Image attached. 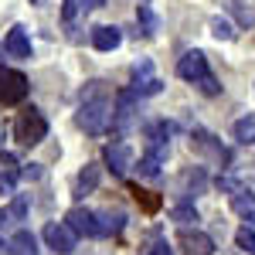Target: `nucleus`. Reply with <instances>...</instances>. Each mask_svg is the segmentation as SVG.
<instances>
[{
	"instance_id": "nucleus-1",
	"label": "nucleus",
	"mask_w": 255,
	"mask_h": 255,
	"mask_svg": "<svg viewBox=\"0 0 255 255\" xmlns=\"http://www.w3.org/2000/svg\"><path fill=\"white\" fill-rule=\"evenodd\" d=\"M113 109L116 106L109 99V89L102 82H89L82 89V106H79V113H75V123L89 136H99V133H106L113 126Z\"/></svg>"
},
{
	"instance_id": "nucleus-2",
	"label": "nucleus",
	"mask_w": 255,
	"mask_h": 255,
	"mask_svg": "<svg viewBox=\"0 0 255 255\" xmlns=\"http://www.w3.org/2000/svg\"><path fill=\"white\" fill-rule=\"evenodd\" d=\"M177 75H180L184 82H191V85H197L204 96H218V92H221L218 79L211 75V65H208V58H204V51H187V55H180Z\"/></svg>"
},
{
	"instance_id": "nucleus-3",
	"label": "nucleus",
	"mask_w": 255,
	"mask_h": 255,
	"mask_svg": "<svg viewBox=\"0 0 255 255\" xmlns=\"http://www.w3.org/2000/svg\"><path fill=\"white\" fill-rule=\"evenodd\" d=\"M14 136H17V143H24V146L41 143V139L48 136V119H44V113L34 109V106H27L24 113H17V119H14Z\"/></svg>"
},
{
	"instance_id": "nucleus-4",
	"label": "nucleus",
	"mask_w": 255,
	"mask_h": 255,
	"mask_svg": "<svg viewBox=\"0 0 255 255\" xmlns=\"http://www.w3.org/2000/svg\"><path fill=\"white\" fill-rule=\"evenodd\" d=\"M191 150L201 153V157H208L211 163H218V167H228V163H232V150L218 136H211L208 129H194V133H191Z\"/></svg>"
},
{
	"instance_id": "nucleus-5",
	"label": "nucleus",
	"mask_w": 255,
	"mask_h": 255,
	"mask_svg": "<svg viewBox=\"0 0 255 255\" xmlns=\"http://www.w3.org/2000/svg\"><path fill=\"white\" fill-rule=\"evenodd\" d=\"M27 99V79L14 72V68H3L0 65V102L3 106H17Z\"/></svg>"
},
{
	"instance_id": "nucleus-6",
	"label": "nucleus",
	"mask_w": 255,
	"mask_h": 255,
	"mask_svg": "<svg viewBox=\"0 0 255 255\" xmlns=\"http://www.w3.org/2000/svg\"><path fill=\"white\" fill-rule=\"evenodd\" d=\"M75 232L65 225V221H51V225H44V242H48V249L58 255H68L75 249Z\"/></svg>"
},
{
	"instance_id": "nucleus-7",
	"label": "nucleus",
	"mask_w": 255,
	"mask_h": 255,
	"mask_svg": "<svg viewBox=\"0 0 255 255\" xmlns=\"http://www.w3.org/2000/svg\"><path fill=\"white\" fill-rule=\"evenodd\" d=\"M102 160H106V167L113 170V177H126L129 174V167H133V150L126 146V143H106V150H102Z\"/></svg>"
},
{
	"instance_id": "nucleus-8",
	"label": "nucleus",
	"mask_w": 255,
	"mask_h": 255,
	"mask_svg": "<svg viewBox=\"0 0 255 255\" xmlns=\"http://www.w3.org/2000/svg\"><path fill=\"white\" fill-rule=\"evenodd\" d=\"M160 89H163V82L153 79V65L146 58H139L136 65H133V96H157Z\"/></svg>"
},
{
	"instance_id": "nucleus-9",
	"label": "nucleus",
	"mask_w": 255,
	"mask_h": 255,
	"mask_svg": "<svg viewBox=\"0 0 255 255\" xmlns=\"http://www.w3.org/2000/svg\"><path fill=\"white\" fill-rule=\"evenodd\" d=\"M133 119H136V96H133V89H126V92H119V96H116L113 129H116V133H126V129L133 126Z\"/></svg>"
},
{
	"instance_id": "nucleus-10",
	"label": "nucleus",
	"mask_w": 255,
	"mask_h": 255,
	"mask_svg": "<svg viewBox=\"0 0 255 255\" xmlns=\"http://www.w3.org/2000/svg\"><path fill=\"white\" fill-rule=\"evenodd\" d=\"M65 225L75 232V235H85V238H96L99 235V215L96 211H89V208H72L68 215H65Z\"/></svg>"
},
{
	"instance_id": "nucleus-11",
	"label": "nucleus",
	"mask_w": 255,
	"mask_h": 255,
	"mask_svg": "<svg viewBox=\"0 0 255 255\" xmlns=\"http://www.w3.org/2000/svg\"><path fill=\"white\" fill-rule=\"evenodd\" d=\"M177 245H180V252L184 255H215V238L204 235V232H191V228H184L180 238H177Z\"/></svg>"
},
{
	"instance_id": "nucleus-12",
	"label": "nucleus",
	"mask_w": 255,
	"mask_h": 255,
	"mask_svg": "<svg viewBox=\"0 0 255 255\" xmlns=\"http://www.w3.org/2000/svg\"><path fill=\"white\" fill-rule=\"evenodd\" d=\"M3 48H7V55H14V58H31V38H27V31L14 24L10 31H7V41H3Z\"/></svg>"
},
{
	"instance_id": "nucleus-13",
	"label": "nucleus",
	"mask_w": 255,
	"mask_h": 255,
	"mask_svg": "<svg viewBox=\"0 0 255 255\" xmlns=\"http://www.w3.org/2000/svg\"><path fill=\"white\" fill-rule=\"evenodd\" d=\"M119 41H123V31L113 27V24H99V27H92V48H99V51H116Z\"/></svg>"
},
{
	"instance_id": "nucleus-14",
	"label": "nucleus",
	"mask_w": 255,
	"mask_h": 255,
	"mask_svg": "<svg viewBox=\"0 0 255 255\" xmlns=\"http://www.w3.org/2000/svg\"><path fill=\"white\" fill-rule=\"evenodd\" d=\"M17 177H24V170H17L14 153H3L0 157V194H10L14 184H17Z\"/></svg>"
},
{
	"instance_id": "nucleus-15",
	"label": "nucleus",
	"mask_w": 255,
	"mask_h": 255,
	"mask_svg": "<svg viewBox=\"0 0 255 255\" xmlns=\"http://www.w3.org/2000/svg\"><path fill=\"white\" fill-rule=\"evenodd\" d=\"M79 14H85V3H82V0H65V7H61V20H65L68 38H72V41H82V34H79Z\"/></svg>"
},
{
	"instance_id": "nucleus-16",
	"label": "nucleus",
	"mask_w": 255,
	"mask_h": 255,
	"mask_svg": "<svg viewBox=\"0 0 255 255\" xmlns=\"http://www.w3.org/2000/svg\"><path fill=\"white\" fill-rule=\"evenodd\" d=\"M232 208H235V215L245 218L249 228H255V194H249V191L242 187L238 194H232Z\"/></svg>"
},
{
	"instance_id": "nucleus-17",
	"label": "nucleus",
	"mask_w": 255,
	"mask_h": 255,
	"mask_svg": "<svg viewBox=\"0 0 255 255\" xmlns=\"http://www.w3.org/2000/svg\"><path fill=\"white\" fill-rule=\"evenodd\" d=\"M99 163H85V170L79 174V180H75V197H85V194H92L99 187Z\"/></svg>"
},
{
	"instance_id": "nucleus-18",
	"label": "nucleus",
	"mask_w": 255,
	"mask_h": 255,
	"mask_svg": "<svg viewBox=\"0 0 255 255\" xmlns=\"http://www.w3.org/2000/svg\"><path fill=\"white\" fill-rule=\"evenodd\" d=\"M7 252L10 255H38V238L31 235V232H17L7 242Z\"/></svg>"
},
{
	"instance_id": "nucleus-19",
	"label": "nucleus",
	"mask_w": 255,
	"mask_h": 255,
	"mask_svg": "<svg viewBox=\"0 0 255 255\" xmlns=\"http://www.w3.org/2000/svg\"><path fill=\"white\" fill-rule=\"evenodd\" d=\"M126 228L123 211H99V235H119Z\"/></svg>"
},
{
	"instance_id": "nucleus-20",
	"label": "nucleus",
	"mask_w": 255,
	"mask_h": 255,
	"mask_svg": "<svg viewBox=\"0 0 255 255\" xmlns=\"http://www.w3.org/2000/svg\"><path fill=\"white\" fill-rule=\"evenodd\" d=\"M180 184H184V197H197L201 191H204L208 177H204V170H201V167H191L187 174L180 177Z\"/></svg>"
},
{
	"instance_id": "nucleus-21",
	"label": "nucleus",
	"mask_w": 255,
	"mask_h": 255,
	"mask_svg": "<svg viewBox=\"0 0 255 255\" xmlns=\"http://www.w3.org/2000/svg\"><path fill=\"white\" fill-rule=\"evenodd\" d=\"M136 24H139V31L136 34H143V38H153L157 34V17H153V10H150V3H139L136 7Z\"/></svg>"
},
{
	"instance_id": "nucleus-22",
	"label": "nucleus",
	"mask_w": 255,
	"mask_h": 255,
	"mask_svg": "<svg viewBox=\"0 0 255 255\" xmlns=\"http://www.w3.org/2000/svg\"><path fill=\"white\" fill-rule=\"evenodd\" d=\"M232 133H235V139L242 143V146H252V143H255V116H245V119H238V123H235V129H232Z\"/></svg>"
},
{
	"instance_id": "nucleus-23",
	"label": "nucleus",
	"mask_w": 255,
	"mask_h": 255,
	"mask_svg": "<svg viewBox=\"0 0 255 255\" xmlns=\"http://www.w3.org/2000/svg\"><path fill=\"white\" fill-rule=\"evenodd\" d=\"M133 197H136V204L146 211V215H157L160 211V194H153V191H143V187H133Z\"/></svg>"
},
{
	"instance_id": "nucleus-24",
	"label": "nucleus",
	"mask_w": 255,
	"mask_h": 255,
	"mask_svg": "<svg viewBox=\"0 0 255 255\" xmlns=\"http://www.w3.org/2000/svg\"><path fill=\"white\" fill-rule=\"evenodd\" d=\"M170 218H174L177 225H184V228H187L191 221H197V208L191 204V201H184V204H174V208H170Z\"/></svg>"
},
{
	"instance_id": "nucleus-25",
	"label": "nucleus",
	"mask_w": 255,
	"mask_h": 255,
	"mask_svg": "<svg viewBox=\"0 0 255 255\" xmlns=\"http://www.w3.org/2000/svg\"><path fill=\"white\" fill-rule=\"evenodd\" d=\"M24 215H27V194H14L7 208V221H24Z\"/></svg>"
},
{
	"instance_id": "nucleus-26",
	"label": "nucleus",
	"mask_w": 255,
	"mask_h": 255,
	"mask_svg": "<svg viewBox=\"0 0 255 255\" xmlns=\"http://www.w3.org/2000/svg\"><path fill=\"white\" fill-rule=\"evenodd\" d=\"M235 242H238V249H242V252H252L255 255V228L242 225V228L235 232Z\"/></svg>"
},
{
	"instance_id": "nucleus-27",
	"label": "nucleus",
	"mask_w": 255,
	"mask_h": 255,
	"mask_svg": "<svg viewBox=\"0 0 255 255\" xmlns=\"http://www.w3.org/2000/svg\"><path fill=\"white\" fill-rule=\"evenodd\" d=\"M160 163H163V160H157V157H150V153H143V157H139V177H160Z\"/></svg>"
},
{
	"instance_id": "nucleus-28",
	"label": "nucleus",
	"mask_w": 255,
	"mask_h": 255,
	"mask_svg": "<svg viewBox=\"0 0 255 255\" xmlns=\"http://www.w3.org/2000/svg\"><path fill=\"white\" fill-rule=\"evenodd\" d=\"M211 34H215L218 41H232V38H235V27H232L225 17H215V20H211Z\"/></svg>"
},
{
	"instance_id": "nucleus-29",
	"label": "nucleus",
	"mask_w": 255,
	"mask_h": 255,
	"mask_svg": "<svg viewBox=\"0 0 255 255\" xmlns=\"http://www.w3.org/2000/svg\"><path fill=\"white\" fill-rule=\"evenodd\" d=\"M24 177H31V180L41 177V167H38V163H27V167H24Z\"/></svg>"
},
{
	"instance_id": "nucleus-30",
	"label": "nucleus",
	"mask_w": 255,
	"mask_h": 255,
	"mask_svg": "<svg viewBox=\"0 0 255 255\" xmlns=\"http://www.w3.org/2000/svg\"><path fill=\"white\" fill-rule=\"evenodd\" d=\"M85 3V10H99V7H106V0H82Z\"/></svg>"
},
{
	"instance_id": "nucleus-31",
	"label": "nucleus",
	"mask_w": 255,
	"mask_h": 255,
	"mask_svg": "<svg viewBox=\"0 0 255 255\" xmlns=\"http://www.w3.org/2000/svg\"><path fill=\"white\" fill-rule=\"evenodd\" d=\"M3 221H7V215H0V228H3ZM0 249H3V242H0Z\"/></svg>"
},
{
	"instance_id": "nucleus-32",
	"label": "nucleus",
	"mask_w": 255,
	"mask_h": 255,
	"mask_svg": "<svg viewBox=\"0 0 255 255\" xmlns=\"http://www.w3.org/2000/svg\"><path fill=\"white\" fill-rule=\"evenodd\" d=\"M3 51H7V48H3V44H0V61H3Z\"/></svg>"
},
{
	"instance_id": "nucleus-33",
	"label": "nucleus",
	"mask_w": 255,
	"mask_h": 255,
	"mask_svg": "<svg viewBox=\"0 0 255 255\" xmlns=\"http://www.w3.org/2000/svg\"><path fill=\"white\" fill-rule=\"evenodd\" d=\"M31 3H34V0H31Z\"/></svg>"
}]
</instances>
